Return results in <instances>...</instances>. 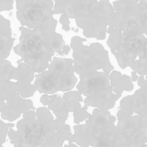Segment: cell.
Masks as SVG:
<instances>
[{"label":"cell","instance_id":"cell-25","mask_svg":"<svg viewBox=\"0 0 147 147\" xmlns=\"http://www.w3.org/2000/svg\"><path fill=\"white\" fill-rule=\"evenodd\" d=\"M18 108L21 113H24L31 109H32L33 111L36 110V108L33 106L32 100L26 99H23L19 105Z\"/></svg>","mask_w":147,"mask_h":147},{"label":"cell","instance_id":"cell-16","mask_svg":"<svg viewBox=\"0 0 147 147\" xmlns=\"http://www.w3.org/2000/svg\"><path fill=\"white\" fill-rule=\"evenodd\" d=\"M49 100L48 105L49 109L52 111L57 118L66 121L68 117L69 112L64 107V101L61 97L57 94L49 96Z\"/></svg>","mask_w":147,"mask_h":147},{"label":"cell","instance_id":"cell-20","mask_svg":"<svg viewBox=\"0 0 147 147\" xmlns=\"http://www.w3.org/2000/svg\"><path fill=\"white\" fill-rule=\"evenodd\" d=\"M16 92V82L10 80H0V97L4 100H6L9 96Z\"/></svg>","mask_w":147,"mask_h":147},{"label":"cell","instance_id":"cell-32","mask_svg":"<svg viewBox=\"0 0 147 147\" xmlns=\"http://www.w3.org/2000/svg\"><path fill=\"white\" fill-rule=\"evenodd\" d=\"M69 51H70V48H69V46H66L63 48V54H65L66 55H67Z\"/></svg>","mask_w":147,"mask_h":147},{"label":"cell","instance_id":"cell-4","mask_svg":"<svg viewBox=\"0 0 147 147\" xmlns=\"http://www.w3.org/2000/svg\"><path fill=\"white\" fill-rule=\"evenodd\" d=\"M116 43H109L120 68L129 67L140 75H147V44L139 35H127Z\"/></svg>","mask_w":147,"mask_h":147},{"label":"cell","instance_id":"cell-33","mask_svg":"<svg viewBox=\"0 0 147 147\" xmlns=\"http://www.w3.org/2000/svg\"><path fill=\"white\" fill-rule=\"evenodd\" d=\"M64 147H77V146L73 142H69L68 145H65Z\"/></svg>","mask_w":147,"mask_h":147},{"label":"cell","instance_id":"cell-18","mask_svg":"<svg viewBox=\"0 0 147 147\" xmlns=\"http://www.w3.org/2000/svg\"><path fill=\"white\" fill-rule=\"evenodd\" d=\"M16 68L8 60L0 61V80H11L13 79Z\"/></svg>","mask_w":147,"mask_h":147},{"label":"cell","instance_id":"cell-30","mask_svg":"<svg viewBox=\"0 0 147 147\" xmlns=\"http://www.w3.org/2000/svg\"><path fill=\"white\" fill-rule=\"evenodd\" d=\"M5 101V100L0 97V113L3 112L6 107L7 105Z\"/></svg>","mask_w":147,"mask_h":147},{"label":"cell","instance_id":"cell-14","mask_svg":"<svg viewBox=\"0 0 147 147\" xmlns=\"http://www.w3.org/2000/svg\"><path fill=\"white\" fill-rule=\"evenodd\" d=\"M110 86L113 93L122 94L123 91L131 92L134 88L130 76L123 75L119 71L114 70L110 75Z\"/></svg>","mask_w":147,"mask_h":147},{"label":"cell","instance_id":"cell-24","mask_svg":"<svg viewBox=\"0 0 147 147\" xmlns=\"http://www.w3.org/2000/svg\"><path fill=\"white\" fill-rule=\"evenodd\" d=\"M23 100L20 94L17 92L13 93L7 98V105L13 108L18 109L20 103Z\"/></svg>","mask_w":147,"mask_h":147},{"label":"cell","instance_id":"cell-26","mask_svg":"<svg viewBox=\"0 0 147 147\" xmlns=\"http://www.w3.org/2000/svg\"><path fill=\"white\" fill-rule=\"evenodd\" d=\"M9 123H5L0 119V142L5 143L9 129Z\"/></svg>","mask_w":147,"mask_h":147},{"label":"cell","instance_id":"cell-22","mask_svg":"<svg viewBox=\"0 0 147 147\" xmlns=\"http://www.w3.org/2000/svg\"><path fill=\"white\" fill-rule=\"evenodd\" d=\"M21 113L18 109L11 108L7 105L5 110L1 113L2 119L9 122H13L20 117Z\"/></svg>","mask_w":147,"mask_h":147},{"label":"cell","instance_id":"cell-29","mask_svg":"<svg viewBox=\"0 0 147 147\" xmlns=\"http://www.w3.org/2000/svg\"><path fill=\"white\" fill-rule=\"evenodd\" d=\"M49 100V98L47 94H45L40 98V101L45 106H46L48 105Z\"/></svg>","mask_w":147,"mask_h":147},{"label":"cell","instance_id":"cell-31","mask_svg":"<svg viewBox=\"0 0 147 147\" xmlns=\"http://www.w3.org/2000/svg\"><path fill=\"white\" fill-rule=\"evenodd\" d=\"M137 73L135 71H132L131 73V80L133 82H136L137 81L138 79V76L137 75Z\"/></svg>","mask_w":147,"mask_h":147},{"label":"cell","instance_id":"cell-27","mask_svg":"<svg viewBox=\"0 0 147 147\" xmlns=\"http://www.w3.org/2000/svg\"><path fill=\"white\" fill-rule=\"evenodd\" d=\"M23 118L27 120H33L36 119V112L32 110H29L23 113Z\"/></svg>","mask_w":147,"mask_h":147},{"label":"cell","instance_id":"cell-12","mask_svg":"<svg viewBox=\"0 0 147 147\" xmlns=\"http://www.w3.org/2000/svg\"><path fill=\"white\" fill-rule=\"evenodd\" d=\"M14 40L11 22L0 15V61L6 59L10 55Z\"/></svg>","mask_w":147,"mask_h":147},{"label":"cell","instance_id":"cell-8","mask_svg":"<svg viewBox=\"0 0 147 147\" xmlns=\"http://www.w3.org/2000/svg\"><path fill=\"white\" fill-rule=\"evenodd\" d=\"M22 138L23 147H40L56 131L55 122L47 123L38 119L23 118L17 123Z\"/></svg>","mask_w":147,"mask_h":147},{"label":"cell","instance_id":"cell-35","mask_svg":"<svg viewBox=\"0 0 147 147\" xmlns=\"http://www.w3.org/2000/svg\"><path fill=\"white\" fill-rule=\"evenodd\" d=\"M3 147V143L1 142H0V147Z\"/></svg>","mask_w":147,"mask_h":147},{"label":"cell","instance_id":"cell-1","mask_svg":"<svg viewBox=\"0 0 147 147\" xmlns=\"http://www.w3.org/2000/svg\"><path fill=\"white\" fill-rule=\"evenodd\" d=\"M57 24L52 18L32 29L20 26L19 43L13 48L15 54L28 65H49L55 53L65 44L61 36L55 32Z\"/></svg>","mask_w":147,"mask_h":147},{"label":"cell","instance_id":"cell-9","mask_svg":"<svg viewBox=\"0 0 147 147\" xmlns=\"http://www.w3.org/2000/svg\"><path fill=\"white\" fill-rule=\"evenodd\" d=\"M74 62L71 59L54 57L49 67V77L58 92H69L77 83L74 75Z\"/></svg>","mask_w":147,"mask_h":147},{"label":"cell","instance_id":"cell-34","mask_svg":"<svg viewBox=\"0 0 147 147\" xmlns=\"http://www.w3.org/2000/svg\"><path fill=\"white\" fill-rule=\"evenodd\" d=\"M15 126V124L13 123H9V127L10 128H13Z\"/></svg>","mask_w":147,"mask_h":147},{"label":"cell","instance_id":"cell-28","mask_svg":"<svg viewBox=\"0 0 147 147\" xmlns=\"http://www.w3.org/2000/svg\"><path fill=\"white\" fill-rule=\"evenodd\" d=\"M138 84L140 87H147V82L146 80H144V75H141L138 79Z\"/></svg>","mask_w":147,"mask_h":147},{"label":"cell","instance_id":"cell-3","mask_svg":"<svg viewBox=\"0 0 147 147\" xmlns=\"http://www.w3.org/2000/svg\"><path fill=\"white\" fill-rule=\"evenodd\" d=\"M80 76L76 88L86 97L84 104L103 111L114 107L122 94L113 92L110 86V75L105 72H96Z\"/></svg>","mask_w":147,"mask_h":147},{"label":"cell","instance_id":"cell-36","mask_svg":"<svg viewBox=\"0 0 147 147\" xmlns=\"http://www.w3.org/2000/svg\"><path fill=\"white\" fill-rule=\"evenodd\" d=\"M54 1H58V0H54Z\"/></svg>","mask_w":147,"mask_h":147},{"label":"cell","instance_id":"cell-6","mask_svg":"<svg viewBox=\"0 0 147 147\" xmlns=\"http://www.w3.org/2000/svg\"><path fill=\"white\" fill-rule=\"evenodd\" d=\"M117 127L120 135V147H147V118L119 110Z\"/></svg>","mask_w":147,"mask_h":147},{"label":"cell","instance_id":"cell-15","mask_svg":"<svg viewBox=\"0 0 147 147\" xmlns=\"http://www.w3.org/2000/svg\"><path fill=\"white\" fill-rule=\"evenodd\" d=\"M34 85L40 94H53L58 92L55 84L50 79L48 71L39 73Z\"/></svg>","mask_w":147,"mask_h":147},{"label":"cell","instance_id":"cell-7","mask_svg":"<svg viewBox=\"0 0 147 147\" xmlns=\"http://www.w3.org/2000/svg\"><path fill=\"white\" fill-rule=\"evenodd\" d=\"M16 16L21 26L30 29L53 18L52 0H15Z\"/></svg>","mask_w":147,"mask_h":147},{"label":"cell","instance_id":"cell-23","mask_svg":"<svg viewBox=\"0 0 147 147\" xmlns=\"http://www.w3.org/2000/svg\"><path fill=\"white\" fill-rule=\"evenodd\" d=\"M8 136L11 140V143L16 147H23L22 138L19 131H15L12 128L9 129Z\"/></svg>","mask_w":147,"mask_h":147},{"label":"cell","instance_id":"cell-17","mask_svg":"<svg viewBox=\"0 0 147 147\" xmlns=\"http://www.w3.org/2000/svg\"><path fill=\"white\" fill-rule=\"evenodd\" d=\"M34 77L35 72L30 65L25 63H20L16 68L13 79L17 81L31 82Z\"/></svg>","mask_w":147,"mask_h":147},{"label":"cell","instance_id":"cell-2","mask_svg":"<svg viewBox=\"0 0 147 147\" xmlns=\"http://www.w3.org/2000/svg\"><path fill=\"white\" fill-rule=\"evenodd\" d=\"M116 117L108 111L98 108L89 113L86 123L74 125V134L69 142H75L81 147H119L120 135L115 125Z\"/></svg>","mask_w":147,"mask_h":147},{"label":"cell","instance_id":"cell-5","mask_svg":"<svg viewBox=\"0 0 147 147\" xmlns=\"http://www.w3.org/2000/svg\"><path fill=\"white\" fill-rule=\"evenodd\" d=\"M74 68L77 74H85L96 72L102 69L105 73L110 74L114 69L111 64L108 52L100 45L88 46H73Z\"/></svg>","mask_w":147,"mask_h":147},{"label":"cell","instance_id":"cell-11","mask_svg":"<svg viewBox=\"0 0 147 147\" xmlns=\"http://www.w3.org/2000/svg\"><path fill=\"white\" fill-rule=\"evenodd\" d=\"M82 93L79 91H70L63 94V99L64 101L65 110L69 112H73L74 122L79 125L88 117L89 113L87 110L88 106L85 105L82 107L80 102H83Z\"/></svg>","mask_w":147,"mask_h":147},{"label":"cell","instance_id":"cell-10","mask_svg":"<svg viewBox=\"0 0 147 147\" xmlns=\"http://www.w3.org/2000/svg\"><path fill=\"white\" fill-rule=\"evenodd\" d=\"M120 110L125 113L147 118V87H141L134 94L124 97L119 103Z\"/></svg>","mask_w":147,"mask_h":147},{"label":"cell","instance_id":"cell-13","mask_svg":"<svg viewBox=\"0 0 147 147\" xmlns=\"http://www.w3.org/2000/svg\"><path fill=\"white\" fill-rule=\"evenodd\" d=\"M66 121L57 118L55 120V132L40 147H61L65 141H68L72 135L70 125Z\"/></svg>","mask_w":147,"mask_h":147},{"label":"cell","instance_id":"cell-19","mask_svg":"<svg viewBox=\"0 0 147 147\" xmlns=\"http://www.w3.org/2000/svg\"><path fill=\"white\" fill-rule=\"evenodd\" d=\"M16 83L17 92L24 98L32 97L37 91L36 86L31 82L17 81Z\"/></svg>","mask_w":147,"mask_h":147},{"label":"cell","instance_id":"cell-21","mask_svg":"<svg viewBox=\"0 0 147 147\" xmlns=\"http://www.w3.org/2000/svg\"><path fill=\"white\" fill-rule=\"evenodd\" d=\"M36 114L37 119L42 122L47 123L55 122L52 113L47 107H38L36 109Z\"/></svg>","mask_w":147,"mask_h":147}]
</instances>
